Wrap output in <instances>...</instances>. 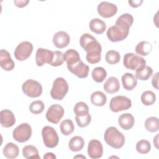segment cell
Wrapping results in <instances>:
<instances>
[{
  "label": "cell",
  "mask_w": 159,
  "mask_h": 159,
  "mask_svg": "<svg viewBox=\"0 0 159 159\" xmlns=\"http://www.w3.org/2000/svg\"><path fill=\"white\" fill-rule=\"evenodd\" d=\"M32 127L27 123H22L17 126L12 132V137L18 142L28 141L32 136Z\"/></svg>",
  "instance_id": "cell-7"
},
{
  "label": "cell",
  "mask_w": 159,
  "mask_h": 159,
  "mask_svg": "<svg viewBox=\"0 0 159 159\" xmlns=\"http://www.w3.org/2000/svg\"><path fill=\"white\" fill-rule=\"evenodd\" d=\"M81 47L87 52L96 50H101L102 47L99 42L93 35L88 33L83 34L80 39Z\"/></svg>",
  "instance_id": "cell-9"
},
{
  "label": "cell",
  "mask_w": 159,
  "mask_h": 159,
  "mask_svg": "<svg viewBox=\"0 0 159 159\" xmlns=\"http://www.w3.org/2000/svg\"><path fill=\"white\" fill-rule=\"evenodd\" d=\"M153 73V70L151 67L145 65L135 70V78L140 80H148Z\"/></svg>",
  "instance_id": "cell-28"
},
{
  "label": "cell",
  "mask_w": 159,
  "mask_h": 159,
  "mask_svg": "<svg viewBox=\"0 0 159 159\" xmlns=\"http://www.w3.org/2000/svg\"><path fill=\"white\" fill-rule=\"evenodd\" d=\"M134 22L130 14L125 13L120 16L116 20L115 25L110 27L106 32L108 39L112 42L124 40L129 35V29Z\"/></svg>",
  "instance_id": "cell-1"
},
{
  "label": "cell",
  "mask_w": 159,
  "mask_h": 159,
  "mask_svg": "<svg viewBox=\"0 0 159 159\" xmlns=\"http://www.w3.org/2000/svg\"><path fill=\"white\" fill-rule=\"evenodd\" d=\"M64 62L63 53L59 50L53 52V58L52 63L50 64L52 66H61Z\"/></svg>",
  "instance_id": "cell-39"
},
{
  "label": "cell",
  "mask_w": 159,
  "mask_h": 159,
  "mask_svg": "<svg viewBox=\"0 0 159 159\" xmlns=\"http://www.w3.org/2000/svg\"><path fill=\"white\" fill-rule=\"evenodd\" d=\"M73 111L76 116H82L89 113V107L88 105L84 102H77L73 109Z\"/></svg>",
  "instance_id": "cell-36"
},
{
  "label": "cell",
  "mask_w": 159,
  "mask_h": 159,
  "mask_svg": "<svg viewBox=\"0 0 159 159\" xmlns=\"http://www.w3.org/2000/svg\"><path fill=\"white\" fill-rule=\"evenodd\" d=\"M70 42V37L69 35L63 30L57 32L53 37V43L58 48H63L67 47Z\"/></svg>",
  "instance_id": "cell-16"
},
{
  "label": "cell",
  "mask_w": 159,
  "mask_h": 159,
  "mask_svg": "<svg viewBox=\"0 0 159 159\" xmlns=\"http://www.w3.org/2000/svg\"><path fill=\"white\" fill-rule=\"evenodd\" d=\"M43 158H50V159H55L56 158V156L52 152H47L45 153V155L43 156Z\"/></svg>",
  "instance_id": "cell-44"
},
{
  "label": "cell",
  "mask_w": 159,
  "mask_h": 159,
  "mask_svg": "<svg viewBox=\"0 0 159 159\" xmlns=\"http://www.w3.org/2000/svg\"><path fill=\"white\" fill-rule=\"evenodd\" d=\"M121 80L123 88L127 91L132 90L137 84V79L130 73H124L122 76Z\"/></svg>",
  "instance_id": "cell-20"
},
{
  "label": "cell",
  "mask_w": 159,
  "mask_h": 159,
  "mask_svg": "<svg viewBox=\"0 0 159 159\" xmlns=\"http://www.w3.org/2000/svg\"><path fill=\"white\" fill-rule=\"evenodd\" d=\"M152 84L156 89H158V72L153 75L152 79Z\"/></svg>",
  "instance_id": "cell-41"
},
{
  "label": "cell",
  "mask_w": 159,
  "mask_h": 159,
  "mask_svg": "<svg viewBox=\"0 0 159 159\" xmlns=\"http://www.w3.org/2000/svg\"><path fill=\"white\" fill-rule=\"evenodd\" d=\"M42 136L44 145L48 148H55L58 143L59 137L57 132L51 126H45L43 127Z\"/></svg>",
  "instance_id": "cell-4"
},
{
  "label": "cell",
  "mask_w": 159,
  "mask_h": 159,
  "mask_svg": "<svg viewBox=\"0 0 159 159\" xmlns=\"http://www.w3.org/2000/svg\"><path fill=\"white\" fill-rule=\"evenodd\" d=\"M22 155L25 158H37L39 159L40 157L39 155V151L34 145H28L23 147Z\"/></svg>",
  "instance_id": "cell-29"
},
{
  "label": "cell",
  "mask_w": 159,
  "mask_h": 159,
  "mask_svg": "<svg viewBox=\"0 0 159 159\" xmlns=\"http://www.w3.org/2000/svg\"><path fill=\"white\" fill-rule=\"evenodd\" d=\"M84 145V140L80 136H75L72 137L68 143V147L72 152H76L81 150Z\"/></svg>",
  "instance_id": "cell-27"
},
{
  "label": "cell",
  "mask_w": 159,
  "mask_h": 159,
  "mask_svg": "<svg viewBox=\"0 0 159 159\" xmlns=\"http://www.w3.org/2000/svg\"><path fill=\"white\" fill-rule=\"evenodd\" d=\"M97 11L101 17L110 18L117 13V7L114 4L107 1H102L98 5Z\"/></svg>",
  "instance_id": "cell-12"
},
{
  "label": "cell",
  "mask_w": 159,
  "mask_h": 159,
  "mask_svg": "<svg viewBox=\"0 0 159 159\" xmlns=\"http://www.w3.org/2000/svg\"><path fill=\"white\" fill-rule=\"evenodd\" d=\"M132 106L131 100L125 96H117L111 98L109 108L114 112L127 110Z\"/></svg>",
  "instance_id": "cell-8"
},
{
  "label": "cell",
  "mask_w": 159,
  "mask_h": 159,
  "mask_svg": "<svg viewBox=\"0 0 159 159\" xmlns=\"http://www.w3.org/2000/svg\"><path fill=\"white\" fill-rule=\"evenodd\" d=\"M118 123L120 127L124 130H129L132 128L134 125V117L130 113L122 114L118 119Z\"/></svg>",
  "instance_id": "cell-21"
},
{
  "label": "cell",
  "mask_w": 159,
  "mask_h": 159,
  "mask_svg": "<svg viewBox=\"0 0 159 159\" xmlns=\"http://www.w3.org/2000/svg\"><path fill=\"white\" fill-rule=\"evenodd\" d=\"M68 70L79 78H86L88 75L89 68L81 60L70 66H67Z\"/></svg>",
  "instance_id": "cell-14"
},
{
  "label": "cell",
  "mask_w": 159,
  "mask_h": 159,
  "mask_svg": "<svg viewBox=\"0 0 159 159\" xmlns=\"http://www.w3.org/2000/svg\"><path fill=\"white\" fill-rule=\"evenodd\" d=\"M105 60L107 63L111 65H115L120 60V53L116 50H109L105 55Z\"/></svg>",
  "instance_id": "cell-35"
},
{
  "label": "cell",
  "mask_w": 159,
  "mask_h": 159,
  "mask_svg": "<svg viewBox=\"0 0 159 159\" xmlns=\"http://www.w3.org/2000/svg\"><path fill=\"white\" fill-rule=\"evenodd\" d=\"M76 122L78 124V125L80 127H87L91 122V117L89 114L82 116H77L75 117Z\"/></svg>",
  "instance_id": "cell-40"
},
{
  "label": "cell",
  "mask_w": 159,
  "mask_h": 159,
  "mask_svg": "<svg viewBox=\"0 0 159 159\" xmlns=\"http://www.w3.org/2000/svg\"><path fill=\"white\" fill-rule=\"evenodd\" d=\"M60 129L63 135L66 136L70 135L73 132L75 129L73 121L68 119L63 120L60 125Z\"/></svg>",
  "instance_id": "cell-31"
},
{
  "label": "cell",
  "mask_w": 159,
  "mask_h": 159,
  "mask_svg": "<svg viewBox=\"0 0 159 159\" xmlns=\"http://www.w3.org/2000/svg\"><path fill=\"white\" fill-rule=\"evenodd\" d=\"M101 50H96L92 52H87L86 55V61L90 64L98 63L101 59Z\"/></svg>",
  "instance_id": "cell-34"
},
{
  "label": "cell",
  "mask_w": 159,
  "mask_h": 159,
  "mask_svg": "<svg viewBox=\"0 0 159 159\" xmlns=\"http://www.w3.org/2000/svg\"><path fill=\"white\" fill-rule=\"evenodd\" d=\"M136 150L140 154H147L151 150V145L147 140H140L136 143Z\"/></svg>",
  "instance_id": "cell-37"
},
{
  "label": "cell",
  "mask_w": 159,
  "mask_h": 159,
  "mask_svg": "<svg viewBox=\"0 0 159 159\" xmlns=\"http://www.w3.org/2000/svg\"><path fill=\"white\" fill-rule=\"evenodd\" d=\"M88 154L90 158L93 159L101 158L103 154V147L101 142L96 139L90 140L88 145Z\"/></svg>",
  "instance_id": "cell-15"
},
{
  "label": "cell",
  "mask_w": 159,
  "mask_h": 159,
  "mask_svg": "<svg viewBox=\"0 0 159 159\" xmlns=\"http://www.w3.org/2000/svg\"><path fill=\"white\" fill-rule=\"evenodd\" d=\"M0 65L6 71H11L14 68V62L6 50L1 49L0 51Z\"/></svg>",
  "instance_id": "cell-17"
},
{
  "label": "cell",
  "mask_w": 159,
  "mask_h": 159,
  "mask_svg": "<svg viewBox=\"0 0 159 159\" xmlns=\"http://www.w3.org/2000/svg\"><path fill=\"white\" fill-rule=\"evenodd\" d=\"M90 99L94 106L101 107L106 103L107 97L102 91H97L91 94Z\"/></svg>",
  "instance_id": "cell-26"
},
{
  "label": "cell",
  "mask_w": 159,
  "mask_h": 159,
  "mask_svg": "<svg viewBox=\"0 0 159 159\" xmlns=\"http://www.w3.org/2000/svg\"><path fill=\"white\" fill-rule=\"evenodd\" d=\"M145 127L147 130L150 132H157L159 129L158 119L156 117L147 118L145 121Z\"/></svg>",
  "instance_id": "cell-32"
},
{
  "label": "cell",
  "mask_w": 159,
  "mask_h": 159,
  "mask_svg": "<svg viewBox=\"0 0 159 159\" xmlns=\"http://www.w3.org/2000/svg\"><path fill=\"white\" fill-rule=\"evenodd\" d=\"M53 58V52L48 49L39 48L35 54V62L38 66H42L45 63L50 64Z\"/></svg>",
  "instance_id": "cell-13"
},
{
  "label": "cell",
  "mask_w": 159,
  "mask_h": 159,
  "mask_svg": "<svg viewBox=\"0 0 159 159\" xmlns=\"http://www.w3.org/2000/svg\"><path fill=\"white\" fill-rule=\"evenodd\" d=\"M152 45L150 42L143 40L139 42L135 47V51L136 53L142 56H147L152 51Z\"/></svg>",
  "instance_id": "cell-25"
},
{
  "label": "cell",
  "mask_w": 159,
  "mask_h": 159,
  "mask_svg": "<svg viewBox=\"0 0 159 159\" xmlns=\"http://www.w3.org/2000/svg\"><path fill=\"white\" fill-rule=\"evenodd\" d=\"M123 64L127 69L136 70L146 65V61L143 58L134 53H127L124 56Z\"/></svg>",
  "instance_id": "cell-6"
},
{
  "label": "cell",
  "mask_w": 159,
  "mask_h": 159,
  "mask_svg": "<svg viewBox=\"0 0 159 159\" xmlns=\"http://www.w3.org/2000/svg\"><path fill=\"white\" fill-rule=\"evenodd\" d=\"M156 101L155 94L152 91H145L141 95V101L145 106H150L155 103Z\"/></svg>",
  "instance_id": "cell-33"
},
{
  "label": "cell",
  "mask_w": 159,
  "mask_h": 159,
  "mask_svg": "<svg viewBox=\"0 0 159 159\" xmlns=\"http://www.w3.org/2000/svg\"><path fill=\"white\" fill-rule=\"evenodd\" d=\"M0 122L2 127L9 128L16 123V118L13 112L9 109H4L0 112Z\"/></svg>",
  "instance_id": "cell-18"
},
{
  "label": "cell",
  "mask_w": 159,
  "mask_h": 159,
  "mask_svg": "<svg viewBox=\"0 0 159 159\" xmlns=\"http://www.w3.org/2000/svg\"><path fill=\"white\" fill-rule=\"evenodd\" d=\"M153 143H154V145H155V148L157 149H158V134H157L156 136L154 137Z\"/></svg>",
  "instance_id": "cell-45"
},
{
  "label": "cell",
  "mask_w": 159,
  "mask_h": 159,
  "mask_svg": "<svg viewBox=\"0 0 159 159\" xmlns=\"http://www.w3.org/2000/svg\"><path fill=\"white\" fill-rule=\"evenodd\" d=\"M86 158V157H84V156H80V155H77V156H75V157H74V158Z\"/></svg>",
  "instance_id": "cell-46"
},
{
  "label": "cell",
  "mask_w": 159,
  "mask_h": 159,
  "mask_svg": "<svg viewBox=\"0 0 159 159\" xmlns=\"http://www.w3.org/2000/svg\"><path fill=\"white\" fill-rule=\"evenodd\" d=\"M91 76L93 80L96 83H102L107 76V72L104 68L98 66L93 70Z\"/></svg>",
  "instance_id": "cell-30"
},
{
  "label": "cell",
  "mask_w": 159,
  "mask_h": 159,
  "mask_svg": "<svg viewBox=\"0 0 159 159\" xmlns=\"http://www.w3.org/2000/svg\"><path fill=\"white\" fill-rule=\"evenodd\" d=\"M106 143L113 148H122L125 143L124 135L115 127H108L104 134Z\"/></svg>",
  "instance_id": "cell-2"
},
{
  "label": "cell",
  "mask_w": 159,
  "mask_h": 159,
  "mask_svg": "<svg viewBox=\"0 0 159 159\" xmlns=\"http://www.w3.org/2000/svg\"><path fill=\"white\" fill-rule=\"evenodd\" d=\"M104 91L109 94H113L117 92L120 89L119 80L114 76L108 78L103 85Z\"/></svg>",
  "instance_id": "cell-19"
},
{
  "label": "cell",
  "mask_w": 159,
  "mask_h": 159,
  "mask_svg": "<svg viewBox=\"0 0 159 159\" xmlns=\"http://www.w3.org/2000/svg\"><path fill=\"white\" fill-rule=\"evenodd\" d=\"M45 109V105L43 101L37 100L32 102L29 105V110L34 114H39L42 113Z\"/></svg>",
  "instance_id": "cell-38"
},
{
  "label": "cell",
  "mask_w": 159,
  "mask_h": 159,
  "mask_svg": "<svg viewBox=\"0 0 159 159\" xmlns=\"http://www.w3.org/2000/svg\"><path fill=\"white\" fill-rule=\"evenodd\" d=\"M89 27L92 32L97 34H102L106 29V23L98 18H94L91 20Z\"/></svg>",
  "instance_id": "cell-23"
},
{
  "label": "cell",
  "mask_w": 159,
  "mask_h": 159,
  "mask_svg": "<svg viewBox=\"0 0 159 159\" xmlns=\"http://www.w3.org/2000/svg\"><path fill=\"white\" fill-rule=\"evenodd\" d=\"M33 51V45L28 41H24L20 43L15 48L14 55L16 60L24 61L27 59Z\"/></svg>",
  "instance_id": "cell-10"
},
{
  "label": "cell",
  "mask_w": 159,
  "mask_h": 159,
  "mask_svg": "<svg viewBox=\"0 0 159 159\" xmlns=\"http://www.w3.org/2000/svg\"><path fill=\"white\" fill-rule=\"evenodd\" d=\"M4 156L7 158L12 159L17 157L19 153V149L17 145L12 142H8L3 148Z\"/></svg>",
  "instance_id": "cell-22"
},
{
  "label": "cell",
  "mask_w": 159,
  "mask_h": 159,
  "mask_svg": "<svg viewBox=\"0 0 159 159\" xmlns=\"http://www.w3.org/2000/svg\"><path fill=\"white\" fill-rule=\"evenodd\" d=\"M143 2L142 0H130L128 1V3L129 5L134 8H136L141 5V4Z\"/></svg>",
  "instance_id": "cell-43"
},
{
  "label": "cell",
  "mask_w": 159,
  "mask_h": 159,
  "mask_svg": "<svg viewBox=\"0 0 159 159\" xmlns=\"http://www.w3.org/2000/svg\"><path fill=\"white\" fill-rule=\"evenodd\" d=\"M63 58L64 61L66 62L67 66L72 65L81 60L78 52L72 48L68 49L63 53Z\"/></svg>",
  "instance_id": "cell-24"
},
{
  "label": "cell",
  "mask_w": 159,
  "mask_h": 159,
  "mask_svg": "<svg viewBox=\"0 0 159 159\" xmlns=\"http://www.w3.org/2000/svg\"><path fill=\"white\" fill-rule=\"evenodd\" d=\"M68 84L66 81L61 77L57 78L50 90L51 97L55 100H62L68 91Z\"/></svg>",
  "instance_id": "cell-3"
},
{
  "label": "cell",
  "mask_w": 159,
  "mask_h": 159,
  "mask_svg": "<svg viewBox=\"0 0 159 159\" xmlns=\"http://www.w3.org/2000/svg\"><path fill=\"white\" fill-rule=\"evenodd\" d=\"M65 111L63 107L60 104H55L51 105L48 107L45 114V116L48 122L57 124L61 119Z\"/></svg>",
  "instance_id": "cell-11"
},
{
  "label": "cell",
  "mask_w": 159,
  "mask_h": 159,
  "mask_svg": "<svg viewBox=\"0 0 159 159\" xmlns=\"http://www.w3.org/2000/svg\"><path fill=\"white\" fill-rule=\"evenodd\" d=\"M15 5L18 7H24L29 2V0H15L14 1Z\"/></svg>",
  "instance_id": "cell-42"
},
{
  "label": "cell",
  "mask_w": 159,
  "mask_h": 159,
  "mask_svg": "<svg viewBox=\"0 0 159 159\" xmlns=\"http://www.w3.org/2000/svg\"><path fill=\"white\" fill-rule=\"evenodd\" d=\"M23 93L30 98H37L42 93V86L41 84L34 80H26L22 86Z\"/></svg>",
  "instance_id": "cell-5"
}]
</instances>
